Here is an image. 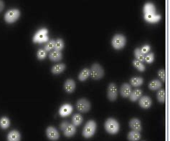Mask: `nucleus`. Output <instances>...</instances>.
<instances>
[{
  "label": "nucleus",
  "mask_w": 170,
  "mask_h": 141,
  "mask_svg": "<svg viewBox=\"0 0 170 141\" xmlns=\"http://www.w3.org/2000/svg\"><path fill=\"white\" fill-rule=\"evenodd\" d=\"M105 129L109 134L115 135L118 133L120 130V125L119 122L114 118H108L104 124Z\"/></svg>",
  "instance_id": "obj_1"
},
{
  "label": "nucleus",
  "mask_w": 170,
  "mask_h": 141,
  "mask_svg": "<svg viewBox=\"0 0 170 141\" xmlns=\"http://www.w3.org/2000/svg\"><path fill=\"white\" fill-rule=\"evenodd\" d=\"M97 125L94 120H89L85 125L82 130V135L86 138H90L93 136L95 133L96 131Z\"/></svg>",
  "instance_id": "obj_2"
},
{
  "label": "nucleus",
  "mask_w": 170,
  "mask_h": 141,
  "mask_svg": "<svg viewBox=\"0 0 170 141\" xmlns=\"http://www.w3.org/2000/svg\"><path fill=\"white\" fill-rule=\"evenodd\" d=\"M48 30L45 28H42L39 29L33 37V42L34 43H44V42H48V37H47Z\"/></svg>",
  "instance_id": "obj_3"
},
{
  "label": "nucleus",
  "mask_w": 170,
  "mask_h": 141,
  "mask_svg": "<svg viewBox=\"0 0 170 141\" xmlns=\"http://www.w3.org/2000/svg\"><path fill=\"white\" fill-rule=\"evenodd\" d=\"M20 17V12L17 9H12L8 10L4 14V20L9 24L15 22Z\"/></svg>",
  "instance_id": "obj_4"
},
{
  "label": "nucleus",
  "mask_w": 170,
  "mask_h": 141,
  "mask_svg": "<svg viewBox=\"0 0 170 141\" xmlns=\"http://www.w3.org/2000/svg\"><path fill=\"white\" fill-rule=\"evenodd\" d=\"M90 75L94 80H100L104 76V70L101 65L94 63L90 70Z\"/></svg>",
  "instance_id": "obj_5"
},
{
  "label": "nucleus",
  "mask_w": 170,
  "mask_h": 141,
  "mask_svg": "<svg viewBox=\"0 0 170 141\" xmlns=\"http://www.w3.org/2000/svg\"><path fill=\"white\" fill-rule=\"evenodd\" d=\"M112 46L116 50H121L124 48L126 44V38L123 34H116L111 41Z\"/></svg>",
  "instance_id": "obj_6"
},
{
  "label": "nucleus",
  "mask_w": 170,
  "mask_h": 141,
  "mask_svg": "<svg viewBox=\"0 0 170 141\" xmlns=\"http://www.w3.org/2000/svg\"><path fill=\"white\" fill-rule=\"evenodd\" d=\"M76 107L78 111L81 112H87L91 109V103L88 100L82 98L77 100L76 103Z\"/></svg>",
  "instance_id": "obj_7"
},
{
  "label": "nucleus",
  "mask_w": 170,
  "mask_h": 141,
  "mask_svg": "<svg viewBox=\"0 0 170 141\" xmlns=\"http://www.w3.org/2000/svg\"><path fill=\"white\" fill-rule=\"evenodd\" d=\"M46 135L47 137L51 140H57L60 138V134L57 130L52 126H50L47 128Z\"/></svg>",
  "instance_id": "obj_8"
},
{
  "label": "nucleus",
  "mask_w": 170,
  "mask_h": 141,
  "mask_svg": "<svg viewBox=\"0 0 170 141\" xmlns=\"http://www.w3.org/2000/svg\"><path fill=\"white\" fill-rule=\"evenodd\" d=\"M117 95H118V91H117L116 85L114 83H111L108 87V98L111 101H114L116 100Z\"/></svg>",
  "instance_id": "obj_9"
},
{
  "label": "nucleus",
  "mask_w": 170,
  "mask_h": 141,
  "mask_svg": "<svg viewBox=\"0 0 170 141\" xmlns=\"http://www.w3.org/2000/svg\"><path fill=\"white\" fill-rule=\"evenodd\" d=\"M72 112V105L69 104H65L60 108L59 114L62 118H66L71 114Z\"/></svg>",
  "instance_id": "obj_10"
},
{
  "label": "nucleus",
  "mask_w": 170,
  "mask_h": 141,
  "mask_svg": "<svg viewBox=\"0 0 170 141\" xmlns=\"http://www.w3.org/2000/svg\"><path fill=\"white\" fill-rule=\"evenodd\" d=\"M144 19L149 23H157L161 20V15L157 14H144Z\"/></svg>",
  "instance_id": "obj_11"
},
{
  "label": "nucleus",
  "mask_w": 170,
  "mask_h": 141,
  "mask_svg": "<svg viewBox=\"0 0 170 141\" xmlns=\"http://www.w3.org/2000/svg\"><path fill=\"white\" fill-rule=\"evenodd\" d=\"M139 105L144 109H148L151 105V100L148 96H143L139 98Z\"/></svg>",
  "instance_id": "obj_12"
},
{
  "label": "nucleus",
  "mask_w": 170,
  "mask_h": 141,
  "mask_svg": "<svg viewBox=\"0 0 170 141\" xmlns=\"http://www.w3.org/2000/svg\"><path fill=\"white\" fill-rule=\"evenodd\" d=\"M129 126L133 130H136L138 132H140L142 130L141 121L137 118H133L130 120Z\"/></svg>",
  "instance_id": "obj_13"
},
{
  "label": "nucleus",
  "mask_w": 170,
  "mask_h": 141,
  "mask_svg": "<svg viewBox=\"0 0 170 141\" xmlns=\"http://www.w3.org/2000/svg\"><path fill=\"white\" fill-rule=\"evenodd\" d=\"M120 92H121V96L123 97H126V98L129 97L131 92V85L127 84V83H124V84L121 85V90H120Z\"/></svg>",
  "instance_id": "obj_14"
},
{
  "label": "nucleus",
  "mask_w": 170,
  "mask_h": 141,
  "mask_svg": "<svg viewBox=\"0 0 170 141\" xmlns=\"http://www.w3.org/2000/svg\"><path fill=\"white\" fill-rule=\"evenodd\" d=\"M64 88L67 92L71 93L73 92L76 89V83H75L74 80L71 79L67 80L64 84Z\"/></svg>",
  "instance_id": "obj_15"
},
{
  "label": "nucleus",
  "mask_w": 170,
  "mask_h": 141,
  "mask_svg": "<svg viewBox=\"0 0 170 141\" xmlns=\"http://www.w3.org/2000/svg\"><path fill=\"white\" fill-rule=\"evenodd\" d=\"M7 140H8V141H20V133L17 130H12L7 135Z\"/></svg>",
  "instance_id": "obj_16"
},
{
  "label": "nucleus",
  "mask_w": 170,
  "mask_h": 141,
  "mask_svg": "<svg viewBox=\"0 0 170 141\" xmlns=\"http://www.w3.org/2000/svg\"><path fill=\"white\" fill-rule=\"evenodd\" d=\"M76 132V126H75L73 124H71V123H69V125H67L66 129L63 130L65 136L68 138L73 136Z\"/></svg>",
  "instance_id": "obj_17"
},
{
  "label": "nucleus",
  "mask_w": 170,
  "mask_h": 141,
  "mask_svg": "<svg viewBox=\"0 0 170 141\" xmlns=\"http://www.w3.org/2000/svg\"><path fill=\"white\" fill-rule=\"evenodd\" d=\"M144 14H156V7L151 2H147L144 6Z\"/></svg>",
  "instance_id": "obj_18"
},
{
  "label": "nucleus",
  "mask_w": 170,
  "mask_h": 141,
  "mask_svg": "<svg viewBox=\"0 0 170 141\" xmlns=\"http://www.w3.org/2000/svg\"><path fill=\"white\" fill-rule=\"evenodd\" d=\"M49 58L50 60L53 62H57L61 60L62 58V55L61 52L56 51V50H54V51H52L49 55Z\"/></svg>",
  "instance_id": "obj_19"
},
{
  "label": "nucleus",
  "mask_w": 170,
  "mask_h": 141,
  "mask_svg": "<svg viewBox=\"0 0 170 141\" xmlns=\"http://www.w3.org/2000/svg\"><path fill=\"white\" fill-rule=\"evenodd\" d=\"M141 95H142V90L138 88V89L134 90V91H131V95H129V97L130 98V100H131V101L135 102V101H136L138 99H139V98L141 97Z\"/></svg>",
  "instance_id": "obj_20"
},
{
  "label": "nucleus",
  "mask_w": 170,
  "mask_h": 141,
  "mask_svg": "<svg viewBox=\"0 0 170 141\" xmlns=\"http://www.w3.org/2000/svg\"><path fill=\"white\" fill-rule=\"evenodd\" d=\"M128 139L129 141H138L141 139V134L136 130H131L128 134Z\"/></svg>",
  "instance_id": "obj_21"
},
{
  "label": "nucleus",
  "mask_w": 170,
  "mask_h": 141,
  "mask_svg": "<svg viewBox=\"0 0 170 141\" xmlns=\"http://www.w3.org/2000/svg\"><path fill=\"white\" fill-rule=\"evenodd\" d=\"M65 69H66V65L64 64L56 65L52 67V72L55 75H58L63 72Z\"/></svg>",
  "instance_id": "obj_22"
},
{
  "label": "nucleus",
  "mask_w": 170,
  "mask_h": 141,
  "mask_svg": "<svg viewBox=\"0 0 170 141\" xmlns=\"http://www.w3.org/2000/svg\"><path fill=\"white\" fill-rule=\"evenodd\" d=\"M144 79L140 77H134L130 80V83L133 87H139L143 84Z\"/></svg>",
  "instance_id": "obj_23"
},
{
  "label": "nucleus",
  "mask_w": 170,
  "mask_h": 141,
  "mask_svg": "<svg viewBox=\"0 0 170 141\" xmlns=\"http://www.w3.org/2000/svg\"><path fill=\"white\" fill-rule=\"evenodd\" d=\"M162 87V83L158 80H154L150 82L149 84V87L151 90H159Z\"/></svg>",
  "instance_id": "obj_24"
},
{
  "label": "nucleus",
  "mask_w": 170,
  "mask_h": 141,
  "mask_svg": "<svg viewBox=\"0 0 170 141\" xmlns=\"http://www.w3.org/2000/svg\"><path fill=\"white\" fill-rule=\"evenodd\" d=\"M90 76V70L88 68H85L82 70L79 74L78 79L81 81H85Z\"/></svg>",
  "instance_id": "obj_25"
},
{
  "label": "nucleus",
  "mask_w": 170,
  "mask_h": 141,
  "mask_svg": "<svg viewBox=\"0 0 170 141\" xmlns=\"http://www.w3.org/2000/svg\"><path fill=\"white\" fill-rule=\"evenodd\" d=\"M9 125H10V120H9V118L7 117L2 118V119L0 120V126L2 129H7L9 127Z\"/></svg>",
  "instance_id": "obj_26"
},
{
  "label": "nucleus",
  "mask_w": 170,
  "mask_h": 141,
  "mask_svg": "<svg viewBox=\"0 0 170 141\" xmlns=\"http://www.w3.org/2000/svg\"><path fill=\"white\" fill-rule=\"evenodd\" d=\"M82 120L83 119H82V117L81 115L79 114L74 115L72 119V124H73L75 126H79V125L82 123Z\"/></svg>",
  "instance_id": "obj_27"
},
{
  "label": "nucleus",
  "mask_w": 170,
  "mask_h": 141,
  "mask_svg": "<svg viewBox=\"0 0 170 141\" xmlns=\"http://www.w3.org/2000/svg\"><path fill=\"white\" fill-rule=\"evenodd\" d=\"M133 65L134 66V67H136V68L139 70V71H140V72L145 71L144 65L143 64V62L139 61V60H134Z\"/></svg>",
  "instance_id": "obj_28"
},
{
  "label": "nucleus",
  "mask_w": 170,
  "mask_h": 141,
  "mask_svg": "<svg viewBox=\"0 0 170 141\" xmlns=\"http://www.w3.org/2000/svg\"><path fill=\"white\" fill-rule=\"evenodd\" d=\"M134 56H135V57H136V60H139V61H141L142 62H144L145 55L142 53L140 48H136V50H134Z\"/></svg>",
  "instance_id": "obj_29"
},
{
  "label": "nucleus",
  "mask_w": 170,
  "mask_h": 141,
  "mask_svg": "<svg viewBox=\"0 0 170 141\" xmlns=\"http://www.w3.org/2000/svg\"><path fill=\"white\" fill-rule=\"evenodd\" d=\"M64 48V42L63 40L62 39H58L56 41V44H55V47L54 50H56V51L61 52L62 49Z\"/></svg>",
  "instance_id": "obj_30"
},
{
  "label": "nucleus",
  "mask_w": 170,
  "mask_h": 141,
  "mask_svg": "<svg viewBox=\"0 0 170 141\" xmlns=\"http://www.w3.org/2000/svg\"><path fill=\"white\" fill-rule=\"evenodd\" d=\"M55 44H56V40L51 39L47 42V44L45 47V50L46 52H50L52 50H54L55 47Z\"/></svg>",
  "instance_id": "obj_31"
},
{
  "label": "nucleus",
  "mask_w": 170,
  "mask_h": 141,
  "mask_svg": "<svg viewBox=\"0 0 170 141\" xmlns=\"http://www.w3.org/2000/svg\"><path fill=\"white\" fill-rule=\"evenodd\" d=\"M157 97L159 102L164 103L165 102V90H159L157 94Z\"/></svg>",
  "instance_id": "obj_32"
},
{
  "label": "nucleus",
  "mask_w": 170,
  "mask_h": 141,
  "mask_svg": "<svg viewBox=\"0 0 170 141\" xmlns=\"http://www.w3.org/2000/svg\"><path fill=\"white\" fill-rule=\"evenodd\" d=\"M154 60V53H147L144 57V62L146 63H152Z\"/></svg>",
  "instance_id": "obj_33"
},
{
  "label": "nucleus",
  "mask_w": 170,
  "mask_h": 141,
  "mask_svg": "<svg viewBox=\"0 0 170 141\" xmlns=\"http://www.w3.org/2000/svg\"><path fill=\"white\" fill-rule=\"evenodd\" d=\"M46 55H47V52H46L45 50H43V49L39 50L38 52H37V58L40 60H44L46 57Z\"/></svg>",
  "instance_id": "obj_34"
},
{
  "label": "nucleus",
  "mask_w": 170,
  "mask_h": 141,
  "mask_svg": "<svg viewBox=\"0 0 170 141\" xmlns=\"http://www.w3.org/2000/svg\"><path fill=\"white\" fill-rule=\"evenodd\" d=\"M150 49H151V47H150L149 45L146 44V45H144V46L142 47L140 49V50H141V51L142 53H143L144 55H146V54H147L149 52Z\"/></svg>",
  "instance_id": "obj_35"
},
{
  "label": "nucleus",
  "mask_w": 170,
  "mask_h": 141,
  "mask_svg": "<svg viewBox=\"0 0 170 141\" xmlns=\"http://www.w3.org/2000/svg\"><path fill=\"white\" fill-rule=\"evenodd\" d=\"M159 77L161 79L162 81L165 82V78H166V74H165V71L164 70H160L158 72Z\"/></svg>",
  "instance_id": "obj_36"
},
{
  "label": "nucleus",
  "mask_w": 170,
  "mask_h": 141,
  "mask_svg": "<svg viewBox=\"0 0 170 141\" xmlns=\"http://www.w3.org/2000/svg\"><path fill=\"white\" fill-rule=\"evenodd\" d=\"M69 125V123L68 122H67V121H64V122H62L61 124V129L62 130V131H63V130L66 129V127L67 126V125Z\"/></svg>",
  "instance_id": "obj_37"
},
{
  "label": "nucleus",
  "mask_w": 170,
  "mask_h": 141,
  "mask_svg": "<svg viewBox=\"0 0 170 141\" xmlns=\"http://www.w3.org/2000/svg\"><path fill=\"white\" fill-rule=\"evenodd\" d=\"M4 4L3 1H2V0H0V12L4 9Z\"/></svg>",
  "instance_id": "obj_38"
}]
</instances>
